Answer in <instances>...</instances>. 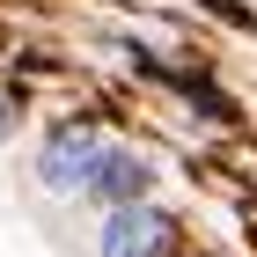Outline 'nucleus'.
<instances>
[{"label": "nucleus", "mask_w": 257, "mask_h": 257, "mask_svg": "<svg viewBox=\"0 0 257 257\" xmlns=\"http://www.w3.org/2000/svg\"><path fill=\"white\" fill-rule=\"evenodd\" d=\"M96 162H103V125H96V118H74V125H59V133L44 140L37 177L52 184V191H88Z\"/></svg>", "instance_id": "f257e3e1"}, {"label": "nucleus", "mask_w": 257, "mask_h": 257, "mask_svg": "<svg viewBox=\"0 0 257 257\" xmlns=\"http://www.w3.org/2000/svg\"><path fill=\"white\" fill-rule=\"evenodd\" d=\"M177 235V220L155 213V206H118L110 228H103V257H162Z\"/></svg>", "instance_id": "f03ea898"}, {"label": "nucleus", "mask_w": 257, "mask_h": 257, "mask_svg": "<svg viewBox=\"0 0 257 257\" xmlns=\"http://www.w3.org/2000/svg\"><path fill=\"white\" fill-rule=\"evenodd\" d=\"M147 184H155V169H147L140 155H125V147H103L96 177H88V198H103V206L118 213V206H140V198H147Z\"/></svg>", "instance_id": "7ed1b4c3"}, {"label": "nucleus", "mask_w": 257, "mask_h": 257, "mask_svg": "<svg viewBox=\"0 0 257 257\" xmlns=\"http://www.w3.org/2000/svg\"><path fill=\"white\" fill-rule=\"evenodd\" d=\"M8 125H15V103H8V96H0V133H8Z\"/></svg>", "instance_id": "20e7f679"}]
</instances>
